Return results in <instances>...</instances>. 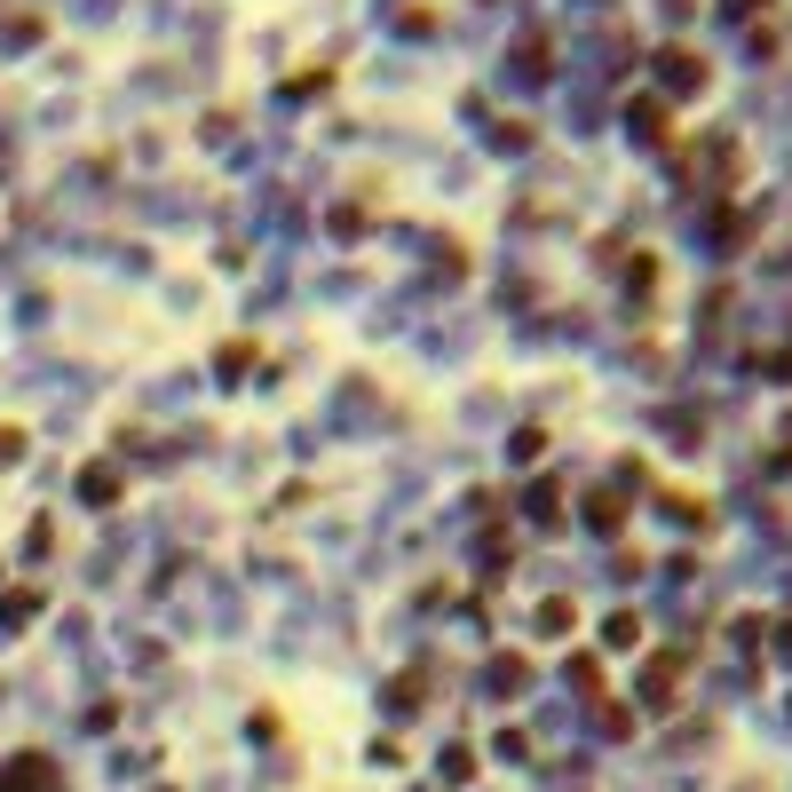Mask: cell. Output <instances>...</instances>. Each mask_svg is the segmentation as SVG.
<instances>
[{"mask_svg":"<svg viewBox=\"0 0 792 792\" xmlns=\"http://www.w3.org/2000/svg\"><path fill=\"white\" fill-rule=\"evenodd\" d=\"M0 792H56V777H48V761H40V753H24V761L9 769V784H0Z\"/></svg>","mask_w":792,"mask_h":792,"instance_id":"cell-1","label":"cell"}]
</instances>
